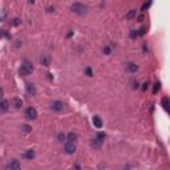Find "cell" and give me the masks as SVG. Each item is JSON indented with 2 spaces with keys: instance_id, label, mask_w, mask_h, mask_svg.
<instances>
[{
  "instance_id": "cell-13",
  "label": "cell",
  "mask_w": 170,
  "mask_h": 170,
  "mask_svg": "<svg viewBox=\"0 0 170 170\" xmlns=\"http://www.w3.org/2000/svg\"><path fill=\"white\" fill-rule=\"evenodd\" d=\"M11 105L15 109H20V108L23 106V102H21V100H19V99H14V100L11 101Z\"/></svg>"
},
{
  "instance_id": "cell-22",
  "label": "cell",
  "mask_w": 170,
  "mask_h": 170,
  "mask_svg": "<svg viewBox=\"0 0 170 170\" xmlns=\"http://www.w3.org/2000/svg\"><path fill=\"white\" fill-rule=\"evenodd\" d=\"M104 53L105 55H110V47H104Z\"/></svg>"
},
{
  "instance_id": "cell-26",
  "label": "cell",
  "mask_w": 170,
  "mask_h": 170,
  "mask_svg": "<svg viewBox=\"0 0 170 170\" xmlns=\"http://www.w3.org/2000/svg\"><path fill=\"white\" fill-rule=\"evenodd\" d=\"M4 36H6V32H4V31H0V39L4 37Z\"/></svg>"
},
{
  "instance_id": "cell-6",
  "label": "cell",
  "mask_w": 170,
  "mask_h": 170,
  "mask_svg": "<svg viewBox=\"0 0 170 170\" xmlns=\"http://www.w3.org/2000/svg\"><path fill=\"white\" fill-rule=\"evenodd\" d=\"M64 102H61V101H53V102L51 104V109L53 112H61V110H64Z\"/></svg>"
},
{
  "instance_id": "cell-20",
  "label": "cell",
  "mask_w": 170,
  "mask_h": 170,
  "mask_svg": "<svg viewBox=\"0 0 170 170\" xmlns=\"http://www.w3.org/2000/svg\"><path fill=\"white\" fill-rule=\"evenodd\" d=\"M161 88V85H160V83H157V84H154V89H153V93H154V95H156V93L157 92H158V89Z\"/></svg>"
},
{
  "instance_id": "cell-15",
  "label": "cell",
  "mask_w": 170,
  "mask_h": 170,
  "mask_svg": "<svg viewBox=\"0 0 170 170\" xmlns=\"http://www.w3.org/2000/svg\"><path fill=\"white\" fill-rule=\"evenodd\" d=\"M76 138H77V134H76V133H73V132L68 133V136H67L68 142H76Z\"/></svg>"
},
{
  "instance_id": "cell-5",
  "label": "cell",
  "mask_w": 170,
  "mask_h": 170,
  "mask_svg": "<svg viewBox=\"0 0 170 170\" xmlns=\"http://www.w3.org/2000/svg\"><path fill=\"white\" fill-rule=\"evenodd\" d=\"M25 117L28 120H36L37 118V110L35 108H27L25 109Z\"/></svg>"
},
{
  "instance_id": "cell-11",
  "label": "cell",
  "mask_w": 170,
  "mask_h": 170,
  "mask_svg": "<svg viewBox=\"0 0 170 170\" xmlns=\"http://www.w3.org/2000/svg\"><path fill=\"white\" fill-rule=\"evenodd\" d=\"M35 156H36V153H35V150H32V149H29V150H27V152L23 153V157L25 160H33Z\"/></svg>"
},
{
  "instance_id": "cell-3",
  "label": "cell",
  "mask_w": 170,
  "mask_h": 170,
  "mask_svg": "<svg viewBox=\"0 0 170 170\" xmlns=\"http://www.w3.org/2000/svg\"><path fill=\"white\" fill-rule=\"evenodd\" d=\"M104 138H105V134L104 133H99L95 138L92 140V148H95V149H100L101 146H102V144H104Z\"/></svg>"
},
{
  "instance_id": "cell-21",
  "label": "cell",
  "mask_w": 170,
  "mask_h": 170,
  "mask_svg": "<svg viewBox=\"0 0 170 170\" xmlns=\"http://www.w3.org/2000/svg\"><path fill=\"white\" fill-rule=\"evenodd\" d=\"M85 73H87V76H89V77H91V76L93 75V72H92V68H87V69H85Z\"/></svg>"
},
{
  "instance_id": "cell-2",
  "label": "cell",
  "mask_w": 170,
  "mask_h": 170,
  "mask_svg": "<svg viewBox=\"0 0 170 170\" xmlns=\"http://www.w3.org/2000/svg\"><path fill=\"white\" fill-rule=\"evenodd\" d=\"M19 72H20V75H23V76H29V75H32V72H33V65L28 61H24L21 64V67H20Z\"/></svg>"
},
{
  "instance_id": "cell-16",
  "label": "cell",
  "mask_w": 170,
  "mask_h": 170,
  "mask_svg": "<svg viewBox=\"0 0 170 170\" xmlns=\"http://www.w3.org/2000/svg\"><path fill=\"white\" fill-rule=\"evenodd\" d=\"M6 17H7V11H4L0 8V21H3Z\"/></svg>"
},
{
  "instance_id": "cell-28",
  "label": "cell",
  "mask_w": 170,
  "mask_h": 170,
  "mask_svg": "<svg viewBox=\"0 0 170 170\" xmlns=\"http://www.w3.org/2000/svg\"><path fill=\"white\" fill-rule=\"evenodd\" d=\"M2 97H3V89L0 88V99H2Z\"/></svg>"
},
{
  "instance_id": "cell-14",
  "label": "cell",
  "mask_w": 170,
  "mask_h": 170,
  "mask_svg": "<svg viewBox=\"0 0 170 170\" xmlns=\"http://www.w3.org/2000/svg\"><path fill=\"white\" fill-rule=\"evenodd\" d=\"M93 124H95V126L96 128H102V121H101V118H100V117L99 116H95V117H93Z\"/></svg>"
},
{
  "instance_id": "cell-18",
  "label": "cell",
  "mask_w": 170,
  "mask_h": 170,
  "mask_svg": "<svg viewBox=\"0 0 170 170\" xmlns=\"http://www.w3.org/2000/svg\"><path fill=\"white\" fill-rule=\"evenodd\" d=\"M134 16H136V10H132L126 14V19H133Z\"/></svg>"
},
{
  "instance_id": "cell-17",
  "label": "cell",
  "mask_w": 170,
  "mask_h": 170,
  "mask_svg": "<svg viewBox=\"0 0 170 170\" xmlns=\"http://www.w3.org/2000/svg\"><path fill=\"white\" fill-rule=\"evenodd\" d=\"M150 6H152V2H146V3H144V6H142V8H141V11L145 12V11L148 10V8H150Z\"/></svg>"
},
{
  "instance_id": "cell-25",
  "label": "cell",
  "mask_w": 170,
  "mask_h": 170,
  "mask_svg": "<svg viewBox=\"0 0 170 170\" xmlns=\"http://www.w3.org/2000/svg\"><path fill=\"white\" fill-rule=\"evenodd\" d=\"M148 85H149V83H145V84H144V87H142V91H146V89H148Z\"/></svg>"
},
{
  "instance_id": "cell-10",
  "label": "cell",
  "mask_w": 170,
  "mask_h": 170,
  "mask_svg": "<svg viewBox=\"0 0 170 170\" xmlns=\"http://www.w3.org/2000/svg\"><path fill=\"white\" fill-rule=\"evenodd\" d=\"M40 63H41L44 67H49L51 65V57L48 55H43L41 57H40Z\"/></svg>"
},
{
  "instance_id": "cell-4",
  "label": "cell",
  "mask_w": 170,
  "mask_h": 170,
  "mask_svg": "<svg viewBox=\"0 0 170 170\" xmlns=\"http://www.w3.org/2000/svg\"><path fill=\"white\" fill-rule=\"evenodd\" d=\"M4 170H21V166H20V162L17 160H12L7 164V166L4 168Z\"/></svg>"
},
{
  "instance_id": "cell-1",
  "label": "cell",
  "mask_w": 170,
  "mask_h": 170,
  "mask_svg": "<svg viewBox=\"0 0 170 170\" xmlns=\"http://www.w3.org/2000/svg\"><path fill=\"white\" fill-rule=\"evenodd\" d=\"M71 10H72L73 14L79 15V16H85L88 14V7L83 3H73L71 6Z\"/></svg>"
},
{
  "instance_id": "cell-24",
  "label": "cell",
  "mask_w": 170,
  "mask_h": 170,
  "mask_svg": "<svg viewBox=\"0 0 170 170\" xmlns=\"http://www.w3.org/2000/svg\"><path fill=\"white\" fill-rule=\"evenodd\" d=\"M19 24H20V20L19 19H15L14 20V25H19Z\"/></svg>"
},
{
  "instance_id": "cell-19",
  "label": "cell",
  "mask_w": 170,
  "mask_h": 170,
  "mask_svg": "<svg viewBox=\"0 0 170 170\" xmlns=\"http://www.w3.org/2000/svg\"><path fill=\"white\" fill-rule=\"evenodd\" d=\"M162 105H164V108H165V110H168V108H169V100L165 97V99L162 100Z\"/></svg>"
},
{
  "instance_id": "cell-9",
  "label": "cell",
  "mask_w": 170,
  "mask_h": 170,
  "mask_svg": "<svg viewBox=\"0 0 170 170\" xmlns=\"http://www.w3.org/2000/svg\"><path fill=\"white\" fill-rule=\"evenodd\" d=\"M25 88H27L28 95H31V96H35V95H36V87H35V84L28 83V84L25 85Z\"/></svg>"
},
{
  "instance_id": "cell-7",
  "label": "cell",
  "mask_w": 170,
  "mask_h": 170,
  "mask_svg": "<svg viewBox=\"0 0 170 170\" xmlns=\"http://www.w3.org/2000/svg\"><path fill=\"white\" fill-rule=\"evenodd\" d=\"M64 150H65V153H68V154H73L76 152V144L75 142H67L65 146H64Z\"/></svg>"
},
{
  "instance_id": "cell-12",
  "label": "cell",
  "mask_w": 170,
  "mask_h": 170,
  "mask_svg": "<svg viewBox=\"0 0 170 170\" xmlns=\"http://www.w3.org/2000/svg\"><path fill=\"white\" fill-rule=\"evenodd\" d=\"M126 69H128V72H130V73H136V72L138 71V65L134 63H128Z\"/></svg>"
},
{
  "instance_id": "cell-27",
  "label": "cell",
  "mask_w": 170,
  "mask_h": 170,
  "mask_svg": "<svg viewBox=\"0 0 170 170\" xmlns=\"http://www.w3.org/2000/svg\"><path fill=\"white\" fill-rule=\"evenodd\" d=\"M64 138H65V136H64V134H59V140L60 141H63Z\"/></svg>"
},
{
  "instance_id": "cell-8",
  "label": "cell",
  "mask_w": 170,
  "mask_h": 170,
  "mask_svg": "<svg viewBox=\"0 0 170 170\" xmlns=\"http://www.w3.org/2000/svg\"><path fill=\"white\" fill-rule=\"evenodd\" d=\"M8 109H10V101H7V100L0 101V112L4 113V112H7Z\"/></svg>"
},
{
  "instance_id": "cell-23",
  "label": "cell",
  "mask_w": 170,
  "mask_h": 170,
  "mask_svg": "<svg viewBox=\"0 0 170 170\" xmlns=\"http://www.w3.org/2000/svg\"><path fill=\"white\" fill-rule=\"evenodd\" d=\"M23 130H24V132H27V133H28V132H31V126H28V125H24V126H23Z\"/></svg>"
}]
</instances>
